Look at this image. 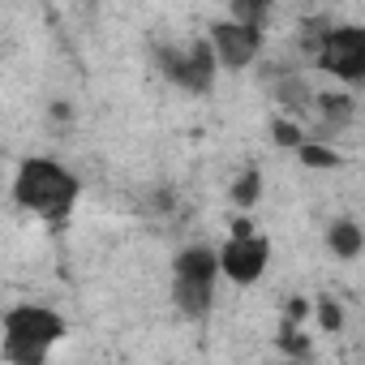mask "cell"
Segmentation results:
<instances>
[{"label": "cell", "mask_w": 365, "mask_h": 365, "mask_svg": "<svg viewBox=\"0 0 365 365\" xmlns=\"http://www.w3.org/2000/svg\"><path fill=\"white\" fill-rule=\"evenodd\" d=\"M258 190H262V176H258V172H245L237 185H232V198H237L241 207H250V202L258 198Z\"/></svg>", "instance_id": "8fae6325"}, {"label": "cell", "mask_w": 365, "mask_h": 365, "mask_svg": "<svg viewBox=\"0 0 365 365\" xmlns=\"http://www.w3.org/2000/svg\"><path fill=\"white\" fill-rule=\"evenodd\" d=\"M305 309H309L305 301H292V305H288V318H297V322H301V318H305Z\"/></svg>", "instance_id": "2e32d148"}, {"label": "cell", "mask_w": 365, "mask_h": 365, "mask_svg": "<svg viewBox=\"0 0 365 365\" xmlns=\"http://www.w3.org/2000/svg\"><path fill=\"white\" fill-rule=\"evenodd\" d=\"M275 142H279V146H301V129L288 125V120H279V125H275Z\"/></svg>", "instance_id": "4fadbf2b"}, {"label": "cell", "mask_w": 365, "mask_h": 365, "mask_svg": "<svg viewBox=\"0 0 365 365\" xmlns=\"http://www.w3.org/2000/svg\"><path fill=\"white\" fill-rule=\"evenodd\" d=\"M73 198H78V180H73L65 168H56V163H48V159L22 163V172H18V202H22V207L39 211V215H48V220H61V215L73 207Z\"/></svg>", "instance_id": "6da1fadb"}, {"label": "cell", "mask_w": 365, "mask_h": 365, "mask_svg": "<svg viewBox=\"0 0 365 365\" xmlns=\"http://www.w3.org/2000/svg\"><path fill=\"white\" fill-rule=\"evenodd\" d=\"M331 250L339 258H356L361 254V228L356 224H335L331 228Z\"/></svg>", "instance_id": "9c48e42d"}, {"label": "cell", "mask_w": 365, "mask_h": 365, "mask_svg": "<svg viewBox=\"0 0 365 365\" xmlns=\"http://www.w3.org/2000/svg\"><path fill=\"white\" fill-rule=\"evenodd\" d=\"M322 108H327L335 120H344V116H348V99H331V95H327V99H322Z\"/></svg>", "instance_id": "9a60e30c"}, {"label": "cell", "mask_w": 365, "mask_h": 365, "mask_svg": "<svg viewBox=\"0 0 365 365\" xmlns=\"http://www.w3.org/2000/svg\"><path fill=\"white\" fill-rule=\"evenodd\" d=\"M220 271V258L211 250H185L176 258V275H185V279H215Z\"/></svg>", "instance_id": "ba28073f"}, {"label": "cell", "mask_w": 365, "mask_h": 365, "mask_svg": "<svg viewBox=\"0 0 365 365\" xmlns=\"http://www.w3.org/2000/svg\"><path fill=\"white\" fill-rule=\"evenodd\" d=\"M301 159H305L309 168H335V163H339V155L327 150V146H301Z\"/></svg>", "instance_id": "7c38bea8"}, {"label": "cell", "mask_w": 365, "mask_h": 365, "mask_svg": "<svg viewBox=\"0 0 365 365\" xmlns=\"http://www.w3.org/2000/svg\"><path fill=\"white\" fill-rule=\"evenodd\" d=\"M267 258H271V245L250 232V237H232V241H228V250L220 254V267L228 271V279L254 284V279L267 271Z\"/></svg>", "instance_id": "5b68a950"}, {"label": "cell", "mask_w": 365, "mask_h": 365, "mask_svg": "<svg viewBox=\"0 0 365 365\" xmlns=\"http://www.w3.org/2000/svg\"><path fill=\"white\" fill-rule=\"evenodd\" d=\"M322 69H331L335 78H344V82H356V78H365V35L361 31H352V26H344V31H331L327 39H322Z\"/></svg>", "instance_id": "277c9868"}, {"label": "cell", "mask_w": 365, "mask_h": 365, "mask_svg": "<svg viewBox=\"0 0 365 365\" xmlns=\"http://www.w3.org/2000/svg\"><path fill=\"white\" fill-rule=\"evenodd\" d=\"M262 14H267V0H232V18H237V22L258 26V22H262Z\"/></svg>", "instance_id": "30bf717a"}, {"label": "cell", "mask_w": 365, "mask_h": 365, "mask_svg": "<svg viewBox=\"0 0 365 365\" xmlns=\"http://www.w3.org/2000/svg\"><path fill=\"white\" fill-rule=\"evenodd\" d=\"M318 322H322L327 331H335V327H339V309H335L331 301H322V305H318Z\"/></svg>", "instance_id": "5bb4252c"}, {"label": "cell", "mask_w": 365, "mask_h": 365, "mask_svg": "<svg viewBox=\"0 0 365 365\" xmlns=\"http://www.w3.org/2000/svg\"><path fill=\"white\" fill-rule=\"evenodd\" d=\"M258 43H262V31L250 26V22H220L215 35H211L215 61H224V65H232V69L250 65L254 52H258Z\"/></svg>", "instance_id": "8992f818"}, {"label": "cell", "mask_w": 365, "mask_h": 365, "mask_svg": "<svg viewBox=\"0 0 365 365\" xmlns=\"http://www.w3.org/2000/svg\"><path fill=\"white\" fill-rule=\"evenodd\" d=\"M159 69H163L176 86H185V91H194V95H207L211 82H215V48H211V43H194L185 56L159 52Z\"/></svg>", "instance_id": "3957f363"}, {"label": "cell", "mask_w": 365, "mask_h": 365, "mask_svg": "<svg viewBox=\"0 0 365 365\" xmlns=\"http://www.w3.org/2000/svg\"><path fill=\"white\" fill-rule=\"evenodd\" d=\"M5 331H9V339H5V356H9V361H43L48 348L61 339L65 322H61L52 309L22 305V309H14V314L5 318Z\"/></svg>", "instance_id": "7a4b0ae2"}, {"label": "cell", "mask_w": 365, "mask_h": 365, "mask_svg": "<svg viewBox=\"0 0 365 365\" xmlns=\"http://www.w3.org/2000/svg\"><path fill=\"white\" fill-rule=\"evenodd\" d=\"M176 305L185 309L190 318H202L211 309V279H185V275H176Z\"/></svg>", "instance_id": "52a82bcc"}]
</instances>
